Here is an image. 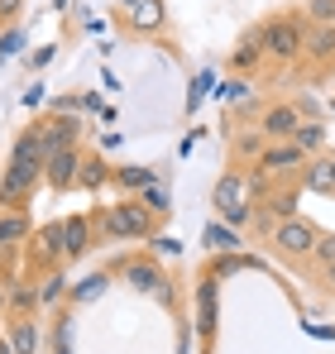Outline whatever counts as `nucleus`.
Instances as JSON below:
<instances>
[{
  "label": "nucleus",
  "instance_id": "b1692460",
  "mask_svg": "<svg viewBox=\"0 0 335 354\" xmlns=\"http://www.w3.org/2000/svg\"><path fill=\"white\" fill-rule=\"evenodd\" d=\"M34 301H39V292H34L29 283H15V292H10V306H19V311H29Z\"/></svg>",
  "mask_w": 335,
  "mask_h": 354
},
{
  "label": "nucleus",
  "instance_id": "ddd939ff",
  "mask_svg": "<svg viewBox=\"0 0 335 354\" xmlns=\"http://www.w3.org/2000/svg\"><path fill=\"white\" fill-rule=\"evenodd\" d=\"M57 254H62V225H44V230H39V244H34V259L48 263Z\"/></svg>",
  "mask_w": 335,
  "mask_h": 354
},
{
  "label": "nucleus",
  "instance_id": "f3484780",
  "mask_svg": "<svg viewBox=\"0 0 335 354\" xmlns=\"http://www.w3.org/2000/svg\"><path fill=\"white\" fill-rule=\"evenodd\" d=\"M201 239H206L211 249H221V254H230V249H239V244H244L230 225H206V235H201Z\"/></svg>",
  "mask_w": 335,
  "mask_h": 354
},
{
  "label": "nucleus",
  "instance_id": "412c9836",
  "mask_svg": "<svg viewBox=\"0 0 335 354\" xmlns=\"http://www.w3.org/2000/svg\"><path fill=\"white\" fill-rule=\"evenodd\" d=\"M307 187L331 192V158H321V163H311V168H307Z\"/></svg>",
  "mask_w": 335,
  "mask_h": 354
},
{
  "label": "nucleus",
  "instance_id": "f03ea898",
  "mask_svg": "<svg viewBox=\"0 0 335 354\" xmlns=\"http://www.w3.org/2000/svg\"><path fill=\"white\" fill-rule=\"evenodd\" d=\"M154 230V216L144 211V206H111L106 216H101V235L106 239H139Z\"/></svg>",
  "mask_w": 335,
  "mask_h": 354
},
{
  "label": "nucleus",
  "instance_id": "9b49d317",
  "mask_svg": "<svg viewBox=\"0 0 335 354\" xmlns=\"http://www.w3.org/2000/svg\"><path fill=\"white\" fill-rule=\"evenodd\" d=\"M221 211H230V206H244V177L239 173H225L221 182H216V196H211Z\"/></svg>",
  "mask_w": 335,
  "mask_h": 354
},
{
  "label": "nucleus",
  "instance_id": "c756f323",
  "mask_svg": "<svg viewBox=\"0 0 335 354\" xmlns=\"http://www.w3.org/2000/svg\"><path fill=\"white\" fill-rule=\"evenodd\" d=\"M221 216H225V225H230V230L249 225V206H230V211H221Z\"/></svg>",
  "mask_w": 335,
  "mask_h": 354
},
{
  "label": "nucleus",
  "instance_id": "393cba45",
  "mask_svg": "<svg viewBox=\"0 0 335 354\" xmlns=\"http://www.w3.org/2000/svg\"><path fill=\"white\" fill-rule=\"evenodd\" d=\"M120 182L125 187H154V173L149 168H120Z\"/></svg>",
  "mask_w": 335,
  "mask_h": 354
},
{
  "label": "nucleus",
  "instance_id": "c85d7f7f",
  "mask_svg": "<svg viewBox=\"0 0 335 354\" xmlns=\"http://www.w3.org/2000/svg\"><path fill=\"white\" fill-rule=\"evenodd\" d=\"M101 163H82V168H77V182H82V187H96V182H101Z\"/></svg>",
  "mask_w": 335,
  "mask_h": 354
},
{
  "label": "nucleus",
  "instance_id": "c9c22d12",
  "mask_svg": "<svg viewBox=\"0 0 335 354\" xmlns=\"http://www.w3.org/2000/svg\"><path fill=\"white\" fill-rule=\"evenodd\" d=\"M331 187H335V158H331Z\"/></svg>",
  "mask_w": 335,
  "mask_h": 354
},
{
  "label": "nucleus",
  "instance_id": "39448f33",
  "mask_svg": "<svg viewBox=\"0 0 335 354\" xmlns=\"http://www.w3.org/2000/svg\"><path fill=\"white\" fill-rule=\"evenodd\" d=\"M278 244L287 249V254H311V249H316V230H311L307 221H282Z\"/></svg>",
  "mask_w": 335,
  "mask_h": 354
},
{
  "label": "nucleus",
  "instance_id": "72a5a7b5",
  "mask_svg": "<svg viewBox=\"0 0 335 354\" xmlns=\"http://www.w3.org/2000/svg\"><path fill=\"white\" fill-rule=\"evenodd\" d=\"M19 5H24V0H0V19H10V15H15Z\"/></svg>",
  "mask_w": 335,
  "mask_h": 354
},
{
  "label": "nucleus",
  "instance_id": "423d86ee",
  "mask_svg": "<svg viewBox=\"0 0 335 354\" xmlns=\"http://www.w3.org/2000/svg\"><path fill=\"white\" fill-rule=\"evenodd\" d=\"M297 124H302V120H297L292 106H273V111L264 115V134H269V139H292V134H297Z\"/></svg>",
  "mask_w": 335,
  "mask_h": 354
},
{
  "label": "nucleus",
  "instance_id": "5701e85b",
  "mask_svg": "<svg viewBox=\"0 0 335 354\" xmlns=\"http://www.w3.org/2000/svg\"><path fill=\"white\" fill-rule=\"evenodd\" d=\"M62 292H67V283H62V273H48V278H44V288H39V301H57Z\"/></svg>",
  "mask_w": 335,
  "mask_h": 354
},
{
  "label": "nucleus",
  "instance_id": "6ab92c4d",
  "mask_svg": "<svg viewBox=\"0 0 335 354\" xmlns=\"http://www.w3.org/2000/svg\"><path fill=\"white\" fill-rule=\"evenodd\" d=\"M168 206H172L168 187H159V182H154V187H144V211H149V216H163Z\"/></svg>",
  "mask_w": 335,
  "mask_h": 354
},
{
  "label": "nucleus",
  "instance_id": "1a4fd4ad",
  "mask_svg": "<svg viewBox=\"0 0 335 354\" xmlns=\"http://www.w3.org/2000/svg\"><path fill=\"white\" fill-rule=\"evenodd\" d=\"M302 163V149L287 139V144H273V149H264V168L269 173H287V168H297Z\"/></svg>",
  "mask_w": 335,
  "mask_h": 354
},
{
  "label": "nucleus",
  "instance_id": "473e14b6",
  "mask_svg": "<svg viewBox=\"0 0 335 354\" xmlns=\"http://www.w3.org/2000/svg\"><path fill=\"white\" fill-rule=\"evenodd\" d=\"M225 96H230V101H249V86H244V82H230Z\"/></svg>",
  "mask_w": 335,
  "mask_h": 354
},
{
  "label": "nucleus",
  "instance_id": "a211bd4d",
  "mask_svg": "<svg viewBox=\"0 0 335 354\" xmlns=\"http://www.w3.org/2000/svg\"><path fill=\"white\" fill-rule=\"evenodd\" d=\"M292 144H297L302 153H307V149H321V144H326V124H297Z\"/></svg>",
  "mask_w": 335,
  "mask_h": 354
},
{
  "label": "nucleus",
  "instance_id": "2eb2a0df",
  "mask_svg": "<svg viewBox=\"0 0 335 354\" xmlns=\"http://www.w3.org/2000/svg\"><path fill=\"white\" fill-rule=\"evenodd\" d=\"M19 239H24V216L19 211H5L0 216V249H15Z\"/></svg>",
  "mask_w": 335,
  "mask_h": 354
},
{
  "label": "nucleus",
  "instance_id": "0eeeda50",
  "mask_svg": "<svg viewBox=\"0 0 335 354\" xmlns=\"http://www.w3.org/2000/svg\"><path fill=\"white\" fill-rule=\"evenodd\" d=\"M62 225V254L67 259H77L82 249H87V235H91V225L82 221V216H67V221H57Z\"/></svg>",
  "mask_w": 335,
  "mask_h": 354
},
{
  "label": "nucleus",
  "instance_id": "f704fd0d",
  "mask_svg": "<svg viewBox=\"0 0 335 354\" xmlns=\"http://www.w3.org/2000/svg\"><path fill=\"white\" fill-rule=\"evenodd\" d=\"M326 278H331V283H335V259H331V263H326Z\"/></svg>",
  "mask_w": 335,
  "mask_h": 354
},
{
  "label": "nucleus",
  "instance_id": "e433bc0d",
  "mask_svg": "<svg viewBox=\"0 0 335 354\" xmlns=\"http://www.w3.org/2000/svg\"><path fill=\"white\" fill-rule=\"evenodd\" d=\"M120 5H139V0H120Z\"/></svg>",
  "mask_w": 335,
  "mask_h": 354
},
{
  "label": "nucleus",
  "instance_id": "aec40b11",
  "mask_svg": "<svg viewBox=\"0 0 335 354\" xmlns=\"http://www.w3.org/2000/svg\"><path fill=\"white\" fill-rule=\"evenodd\" d=\"M197 326H201V330L216 326V288H211V283L201 288V316H197Z\"/></svg>",
  "mask_w": 335,
  "mask_h": 354
},
{
  "label": "nucleus",
  "instance_id": "bb28decb",
  "mask_svg": "<svg viewBox=\"0 0 335 354\" xmlns=\"http://www.w3.org/2000/svg\"><path fill=\"white\" fill-rule=\"evenodd\" d=\"M19 48H24V34H19V29H10V34H0V58H15Z\"/></svg>",
  "mask_w": 335,
  "mask_h": 354
},
{
  "label": "nucleus",
  "instance_id": "7ed1b4c3",
  "mask_svg": "<svg viewBox=\"0 0 335 354\" xmlns=\"http://www.w3.org/2000/svg\"><path fill=\"white\" fill-rule=\"evenodd\" d=\"M259 44H264V53H273V58H297V53H302V29H297L292 19H273V24L259 29Z\"/></svg>",
  "mask_w": 335,
  "mask_h": 354
},
{
  "label": "nucleus",
  "instance_id": "2f4dec72",
  "mask_svg": "<svg viewBox=\"0 0 335 354\" xmlns=\"http://www.w3.org/2000/svg\"><path fill=\"white\" fill-rule=\"evenodd\" d=\"M316 254H321V263H331L335 259V235H316Z\"/></svg>",
  "mask_w": 335,
  "mask_h": 354
},
{
  "label": "nucleus",
  "instance_id": "9d476101",
  "mask_svg": "<svg viewBox=\"0 0 335 354\" xmlns=\"http://www.w3.org/2000/svg\"><path fill=\"white\" fill-rule=\"evenodd\" d=\"M77 120H53V129H44V153H62V149H72V139H77Z\"/></svg>",
  "mask_w": 335,
  "mask_h": 354
},
{
  "label": "nucleus",
  "instance_id": "f8f14e48",
  "mask_svg": "<svg viewBox=\"0 0 335 354\" xmlns=\"http://www.w3.org/2000/svg\"><path fill=\"white\" fill-rule=\"evenodd\" d=\"M302 53H311V58H335V24H321L311 39H302Z\"/></svg>",
  "mask_w": 335,
  "mask_h": 354
},
{
  "label": "nucleus",
  "instance_id": "cd10ccee",
  "mask_svg": "<svg viewBox=\"0 0 335 354\" xmlns=\"http://www.w3.org/2000/svg\"><path fill=\"white\" fill-rule=\"evenodd\" d=\"M311 19L316 24H335V0H311Z\"/></svg>",
  "mask_w": 335,
  "mask_h": 354
},
{
  "label": "nucleus",
  "instance_id": "f257e3e1",
  "mask_svg": "<svg viewBox=\"0 0 335 354\" xmlns=\"http://www.w3.org/2000/svg\"><path fill=\"white\" fill-rule=\"evenodd\" d=\"M44 134L39 129H29L24 139H19V149H15V163H10V173L0 182V201H15V196H24L29 187H34V177L44 173Z\"/></svg>",
  "mask_w": 335,
  "mask_h": 354
},
{
  "label": "nucleus",
  "instance_id": "7c9ffc66",
  "mask_svg": "<svg viewBox=\"0 0 335 354\" xmlns=\"http://www.w3.org/2000/svg\"><path fill=\"white\" fill-rule=\"evenodd\" d=\"M211 86H216V77H211V72H201V77L192 82V106H197V101H201V96H206Z\"/></svg>",
  "mask_w": 335,
  "mask_h": 354
},
{
  "label": "nucleus",
  "instance_id": "dca6fc26",
  "mask_svg": "<svg viewBox=\"0 0 335 354\" xmlns=\"http://www.w3.org/2000/svg\"><path fill=\"white\" fill-rule=\"evenodd\" d=\"M159 24H163V5H159V0H139V5H134V29L149 34V29H159Z\"/></svg>",
  "mask_w": 335,
  "mask_h": 354
},
{
  "label": "nucleus",
  "instance_id": "4be33fe9",
  "mask_svg": "<svg viewBox=\"0 0 335 354\" xmlns=\"http://www.w3.org/2000/svg\"><path fill=\"white\" fill-rule=\"evenodd\" d=\"M259 53H264V44H259V34H249V39L235 48V67H249V62L259 58Z\"/></svg>",
  "mask_w": 335,
  "mask_h": 354
},
{
  "label": "nucleus",
  "instance_id": "a878e982",
  "mask_svg": "<svg viewBox=\"0 0 335 354\" xmlns=\"http://www.w3.org/2000/svg\"><path fill=\"white\" fill-rule=\"evenodd\" d=\"M101 292H106V278H101V273H91L87 283H77V297H82V301H91V297H101Z\"/></svg>",
  "mask_w": 335,
  "mask_h": 354
},
{
  "label": "nucleus",
  "instance_id": "6e6552de",
  "mask_svg": "<svg viewBox=\"0 0 335 354\" xmlns=\"http://www.w3.org/2000/svg\"><path fill=\"white\" fill-rule=\"evenodd\" d=\"M129 283H134V288H139V292H154V297H172L168 292V283L163 278H159V268H154V263H129Z\"/></svg>",
  "mask_w": 335,
  "mask_h": 354
},
{
  "label": "nucleus",
  "instance_id": "20e7f679",
  "mask_svg": "<svg viewBox=\"0 0 335 354\" xmlns=\"http://www.w3.org/2000/svg\"><path fill=\"white\" fill-rule=\"evenodd\" d=\"M77 168H82L77 149H62V153H48V158H44V177H48L53 187H72V182H77Z\"/></svg>",
  "mask_w": 335,
  "mask_h": 354
},
{
  "label": "nucleus",
  "instance_id": "4468645a",
  "mask_svg": "<svg viewBox=\"0 0 335 354\" xmlns=\"http://www.w3.org/2000/svg\"><path fill=\"white\" fill-rule=\"evenodd\" d=\"M10 350H15V354H34V350H39V330H34V321H19V326L10 330Z\"/></svg>",
  "mask_w": 335,
  "mask_h": 354
}]
</instances>
